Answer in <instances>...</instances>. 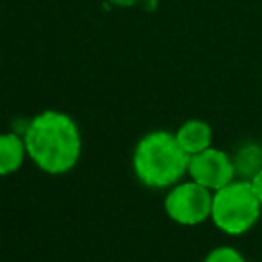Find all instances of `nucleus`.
<instances>
[{
    "instance_id": "7ed1b4c3",
    "label": "nucleus",
    "mask_w": 262,
    "mask_h": 262,
    "mask_svg": "<svg viewBox=\"0 0 262 262\" xmlns=\"http://www.w3.org/2000/svg\"><path fill=\"white\" fill-rule=\"evenodd\" d=\"M262 219V203L250 180L235 178L213 192L211 223L225 235H244Z\"/></svg>"
},
{
    "instance_id": "0eeeda50",
    "label": "nucleus",
    "mask_w": 262,
    "mask_h": 262,
    "mask_svg": "<svg viewBox=\"0 0 262 262\" xmlns=\"http://www.w3.org/2000/svg\"><path fill=\"white\" fill-rule=\"evenodd\" d=\"M27 156L25 139L16 133H0V176L14 174Z\"/></svg>"
},
{
    "instance_id": "f03ea898",
    "label": "nucleus",
    "mask_w": 262,
    "mask_h": 262,
    "mask_svg": "<svg viewBox=\"0 0 262 262\" xmlns=\"http://www.w3.org/2000/svg\"><path fill=\"white\" fill-rule=\"evenodd\" d=\"M190 156L180 147L174 131L145 133L133 149L131 166L137 180L149 188H170L186 178Z\"/></svg>"
},
{
    "instance_id": "9d476101",
    "label": "nucleus",
    "mask_w": 262,
    "mask_h": 262,
    "mask_svg": "<svg viewBox=\"0 0 262 262\" xmlns=\"http://www.w3.org/2000/svg\"><path fill=\"white\" fill-rule=\"evenodd\" d=\"M250 180V184H252V188H254V192H256V196L260 199V203H262V168L252 176V178H248Z\"/></svg>"
},
{
    "instance_id": "f257e3e1",
    "label": "nucleus",
    "mask_w": 262,
    "mask_h": 262,
    "mask_svg": "<svg viewBox=\"0 0 262 262\" xmlns=\"http://www.w3.org/2000/svg\"><path fill=\"white\" fill-rule=\"evenodd\" d=\"M23 139L33 164L51 176L70 172L82 154V133L76 121L55 108L37 113L29 121Z\"/></svg>"
},
{
    "instance_id": "1a4fd4ad",
    "label": "nucleus",
    "mask_w": 262,
    "mask_h": 262,
    "mask_svg": "<svg viewBox=\"0 0 262 262\" xmlns=\"http://www.w3.org/2000/svg\"><path fill=\"white\" fill-rule=\"evenodd\" d=\"M203 262H248V260L237 248L223 244V246H215L213 250H209Z\"/></svg>"
},
{
    "instance_id": "39448f33",
    "label": "nucleus",
    "mask_w": 262,
    "mask_h": 262,
    "mask_svg": "<svg viewBox=\"0 0 262 262\" xmlns=\"http://www.w3.org/2000/svg\"><path fill=\"white\" fill-rule=\"evenodd\" d=\"M186 178H190V180L199 182L201 186L215 192L237 178L233 156L221 147L211 145V147L190 156Z\"/></svg>"
},
{
    "instance_id": "6e6552de",
    "label": "nucleus",
    "mask_w": 262,
    "mask_h": 262,
    "mask_svg": "<svg viewBox=\"0 0 262 262\" xmlns=\"http://www.w3.org/2000/svg\"><path fill=\"white\" fill-rule=\"evenodd\" d=\"M231 156H233L237 178L248 180L262 168V145L258 141H248V143L239 145L237 151Z\"/></svg>"
},
{
    "instance_id": "423d86ee",
    "label": "nucleus",
    "mask_w": 262,
    "mask_h": 262,
    "mask_svg": "<svg viewBox=\"0 0 262 262\" xmlns=\"http://www.w3.org/2000/svg\"><path fill=\"white\" fill-rule=\"evenodd\" d=\"M180 147L188 154L194 156L207 147L213 145V127L205 119H186L176 131H174Z\"/></svg>"
},
{
    "instance_id": "9b49d317",
    "label": "nucleus",
    "mask_w": 262,
    "mask_h": 262,
    "mask_svg": "<svg viewBox=\"0 0 262 262\" xmlns=\"http://www.w3.org/2000/svg\"><path fill=\"white\" fill-rule=\"evenodd\" d=\"M260 225H262V219H260Z\"/></svg>"
},
{
    "instance_id": "20e7f679",
    "label": "nucleus",
    "mask_w": 262,
    "mask_h": 262,
    "mask_svg": "<svg viewBox=\"0 0 262 262\" xmlns=\"http://www.w3.org/2000/svg\"><path fill=\"white\" fill-rule=\"evenodd\" d=\"M213 190L186 178L170 186L164 196V213L170 221L184 227H194L211 221Z\"/></svg>"
}]
</instances>
